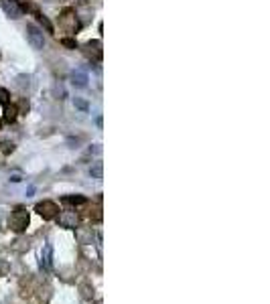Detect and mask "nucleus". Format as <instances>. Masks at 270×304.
<instances>
[{"label":"nucleus","mask_w":270,"mask_h":304,"mask_svg":"<svg viewBox=\"0 0 270 304\" xmlns=\"http://www.w3.org/2000/svg\"><path fill=\"white\" fill-rule=\"evenodd\" d=\"M8 225H10L12 231H17V233L24 231V227L29 225V213H26L24 209H15L12 215H10V219H8Z\"/></svg>","instance_id":"obj_1"},{"label":"nucleus","mask_w":270,"mask_h":304,"mask_svg":"<svg viewBox=\"0 0 270 304\" xmlns=\"http://www.w3.org/2000/svg\"><path fill=\"white\" fill-rule=\"evenodd\" d=\"M26 37H29V43L33 45V49H43L45 45V39H43V31L35 24L26 26Z\"/></svg>","instance_id":"obj_2"},{"label":"nucleus","mask_w":270,"mask_h":304,"mask_svg":"<svg viewBox=\"0 0 270 304\" xmlns=\"http://www.w3.org/2000/svg\"><path fill=\"white\" fill-rule=\"evenodd\" d=\"M37 213L41 215L43 219H53L59 213V207H57V203H53V201H43V203L37 205Z\"/></svg>","instance_id":"obj_3"},{"label":"nucleus","mask_w":270,"mask_h":304,"mask_svg":"<svg viewBox=\"0 0 270 304\" xmlns=\"http://www.w3.org/2000/svg\"><path fill=\"white\" fill-rule=\"evenodd\" d=\"M84 53L88 55L91 61H100V59H102V49H100V43H98V41H91V43H88L86 49H84Z\"/></svg>","instance_id":"obj_4"},{"label":"nucleus","mask_w":270,"mask_h":304,"mask_svg":"<svg viewBox=\"0 0 270 304\" xmlns=\"http://www.w3.org/2000/svg\"><path fill=\"white\" fill-rule=\"evenodd\" d=\"M71 79H73V86H77V87H86L88 86V75L84 71H75L71 75Z\"/></svg>","instance_id":"obj_5"},{"label":"nucleus","mask_w":270,"mask_h":304,"mask_svg":"<svg viewBox=\"0 0 270 304\" xmlns=\"http://www.w3.org/2000/svg\"><path fill=\"white\" fill-rule=\"evenodd\" d=\"M17 120V106H6V112H4V122H15Z\"/></svg>","instance_id":"obj_6"},{"label":"nucleus","mask_w":270,"mask_h":304,"mask_svg":"<svg viewBox=\"0 0 270 304\" xmlns=\"http://www.w3.org/2000/svg\"><path fill=\"white\" fill-rule=\"evenodd\" d=\"M61 223H63L65 227H75L77 215H75V213H67V217H61Z\"/></svg>","instance_id":"obj_7"},{"label":"nucleus","mask_w":270,"mask_h":304,"mask_svg":"<svg viewBox=\"0 0 270 304\" xmlns=\"http://www.w3.org/2000/svg\"><path fill=\"white\" fill-rule=\"evenodd\" d=\"M0 104H8V91L4 89V87H0Z\"/></svg>","instance_id":"obj_8"},{"label":"nucleus","mask_w":270,"mask_h":304,"mask_svg":"<svg viewBox=\"0 0 270 304\" xmlns=\"http://www.w3.org/2000/svg\"><path fill=\"white\" fill-rule=\"evenodd\" d=\"M63 45H65V47H75V41H71V39H63Z\"/></svg>","instance_id":"obj_9"},{"label":"nucleus","mask_w":270,"mask_h":304,"mask_svg":"<svg viewBox=\"0 0 270 304\" xmlns=\"http://www.w3.org/2000/svg\"><path fill=\"white\" fill-rule=\"evenodd\" d=\"M0 126H2V120H0Z\"/></svg>","instance_id":"obj_10"}]
</instances>
